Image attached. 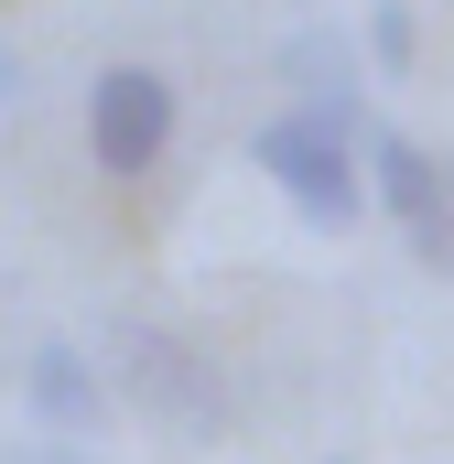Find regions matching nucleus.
Wrapping results in <instances>:
<instances>
[{"instance_id":"nucleus-1","label":"nucleus","mask_w":454,"mask_h":464,"mask_svg":"<svg viewBox=\"0 0 454 464\" xmlns=\"http://www.w3.org/2000/svg\"><path fill=\"white\" fill-rule=\"evenodd\" d=\"M109 400L141 411L152 432H184V443H217L227 432V378L206 346H184L173 324H109Z\"/></svg>"},{"instance_id":"nucleus-2","label":"nucleus","mask_w":454,"mask_h":464,"mask_svg":"<svg viewBox=\"0 0 454 464\" xmlns=\"http://www.w3.org/2000/svg\"><path fill=\"white\" fill-rule=\"evenodd\" d=\"M357 130H368V109H303V98H292L281 119H260L249 151H260V173H271L314 227H357V206H368V195H357Z\"/></svg>"},{"instance_id":"nucleus-3","label":"nucleus","mask_w":454,"mask_h":464,"mask_svg":"<svg viewBox=\"0 0 454 464\" xmlns=\"http://www.w3.org/2000/svg\"><path fill=\"white\" fill-rule=\"evenodd\" d=\"M173 76L163 65H98V87H87V151H98V173H152L163 151H173Z\"/></svg>"},{"instance_id":"nucleus-4","label":"nucleus","mask_w":454,"mask_h":464,"mask_svg":"<svg viewBox=\"0 0 454 464\" xmlns=\"http://www.w3.org/2000/svg\"><path fill=\"white\" fill-rule=\"evenodd\" d=\"M22 400H33L54 432H98V421L119 411V400H109V367H98L87 346H65V335H44V346L22 356Z\"/></svg>"},{"instance_id":"nucleus-5","label":"nucleus","mask_w":454,"mask_h":464,"mask_svg":"<svg viewBox=\"0 0 454 464\" xmlns=\"http://www.w3.org/2000/svg\"><path fill=\"white\" fill-rule=\"evenodd\" d=\"M357 140H368V206L411 237L422 217H433V195H444V162H433L411 130H357Z\"/></svg>"},{"instance_id":"nucleus-6","label":"nucleus","mask_w":454,"mask_h":464,"mask_svg":"<svg viewBox=\"0 0 454 464\" xmlns=\"http://www.w3.org/2000/svg\"><path fill=\"white\" fill-rule=\"evenodd\" d=\"M271 76H281L303 109H357V33H281Z\"/></svg>"},{"instance_id":"nucleus-7","label":"nucleus","mask_w":454,"mask_h":464,"mask_svg":"<svg viewBox=\"0 0 454 464\" xmlns=\"http://www.w3.org/2000/svg\"><path fill=\"white\" fill-rule=\"evenodd\" d=\"M411 54H422V44H411V0H379V11H368V65H379V76H411Z\"/></svg>"},{"instance_id":"nucleus-8","label":"nucleus","mask_w":454,"mask_h":464,"mask_svg":"<svg viewBox=\"0 0 454 464\" xmlns=\"http://www.w3.org/2000/svg\"><path fill=\"white\" fill-rule=\"evenodd\" d=\"M411 259H422V270H444V281H454V162H444V195H433V217L411 227Z\"/></svg>"},{"instance_id":"nucleus-9","label":"nucleus","mask_w":454,"mask_h":464,"mask_svg":"<svg viewBox=\"0 0 454 464\" xmlns=\"http://www.w3.org/2000/svg\"><path fill=\"white\" fill-rule=\"evenodd\" d=\"M0 464H87V454H76V443H11Z\"/></svg>"},{"instance_id":"nucleus-10","label":"nucleus","mask_w":454,"mask_h":464,"mask_svg":"<svg viewBox=\"0 0 454 464\" xmlns=\"http://www.w3.org/2000/svg\"><path fill=\"white\" fill-rule=\"evenodd\" d=\"M0 87H11V65H0Z\"/></svg>"},{"instance_id":"nucleus-11","label":"nucleus","mask_w":454,"mask_h":464,"mask_svg":"<svg viewBox=\"0 0 454 464\" xmlns=\"http://www.w3.org/2000/svg\"><path fill=\"white\" fill-rule=\"evenodd\" d=\"M325 464H346V454H325Z\"/></svg>"}]
</instances>
